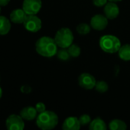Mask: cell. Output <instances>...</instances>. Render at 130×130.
Segmentation results:
<instances>
[{"label":"cell","mask_w":130,"mask_h":130,"mask_svg":"<svg viewBox=\"0 0 130 130\" xmlns=\"http://www.w3.org/2000/svg\"><path fill=\"white\" fill-rule=\"evenodd\" d=\"M2 88L0 87V99H1V98H2Z\"/></svg>","instance_id":"484cf974"},{"label":"cell","mask_w":130,"mask_h":130,"mask_svg":"<svg viewBox=\"0 0 130 130\" xmlns=\"http://www.w3.org/2000/svg\"><path fill=\"white\" fill-rule=\"evenodd\" d=\"M90 30H91L90 24L86 23H81L77 26V31L78 34L81 35H87L90 32Z\"/></svg>","instance_id":"ac0fdd59"},{"label":"cell","mask_w":130,"mask_h":130,"mask_svg":"<svg viewBox=\"0 0 130 130\" xmlns=\"http://www.w3.org/2000/svg\"><path fill=\"white\" fill-rule=\"evenodd\" d=\"M59 122L57 115L50 110L40 113L36 118L37 126L42 130H50L55 128Z\"/></svg>","instance_id":"7a4b0ae2"},{"label":"cell","mask_w":130,"mask_h":130,"mask_svg":"<svg viewBox=\"0 0 130 130\" xmlns=\"http://www.w3.org/2000/svg\"><path fill=\"white\" fill-rule=\"evenodd\" d=\"M11 30L10 20L5 16H0V35L7 34Z\"/></svg>","instance_id":"9a60e30c"},{"label":"cell","mask_w":130,"mask_h":130,"mask_svg":"<svg viewBox=\"0 0 130 130\" xmlns=\"http://www.w3.org/2000/svg\"><path fill=\"white\" fill-rule=\"evenodd\" d=\"M23 24L28 31L35 33L41 30L42 22L41 20L35 14H27Z\"/></svg>","instance_id":"5b68a950"},{"label":"cell","mask_w":130,"mask_h":130,"mask_svg":"<svg viewBox=\"0 0 130 130\" xmlns=\"http://www.w3.org/2000/svg\"><path fill=\"white\" fill-rule=\"evenodd\" d=\"M119 57L124 61H130V44L121 46L118 51Z\"/></svg>","instance_id":"e0dca14e"},{"label":"cell","mask_w":130,"mask_h":130,"mask_svg":"<svg viewBox=\"0 0 130 130\" xmlns=\"http://www.w3.org/2000/svg\"><path fill=\"white\" fill-rule=\"evenodd\" d=\"M79 121L81 126H87L91 123V117L88 114H83L79 117Z\"/></svg>","instance_id":"7402d4cb"},{"label":"cell","mask_w":130,"mask_h":130,"mask_svg":"<svg viewBox=\"0 0 130 130\" xmlns=\"http://www.w3.org/2000/svg\"><path fill=\"white\" fill-rule=\"evenodd\" d=\"M56 55L57 58L62 61H67L71 57L67 50V48H61L59 50H57V53Z\"/></svg>","instance_id":"ffe728a7"},{"label":"cell","mask_w":130,"mask_h":130,"mask_svg":"<svg viewBox=\"0 0 130 130\" xmlns=\"http://www.w3.org/2000/svg\"><path fill=\"white\" fill-rule=\"evenodd\" d=\"M109 0H93V3L95 6L97 7H103L108 2Z\"/></svg>","instance_id":"cb8c5ba5"},{"label":"cell","mask_w":130,"mask_h":130,"mask_svg":"<svg viewBox=\"0 0 130 130\" xmlns=\"http://www.w3.org/2000/svg\"><path fill=\"white\" fill-rule=\"evenodd\" d=\"M109 129L111 130H126L127 129V125L124 121L115 119L110 122Z\"/></svg>","instance_id":"2e32d148"},{"label":"cell","mask_w":130,"mask_h":130,"mask_svg":"<svg viewBox=\"0 0 130 130\" xmlns=\"http://www.w3.org/2000/svg\"><path fill=\"white\" fill-rule=\"evenodd\" d=\"M97 91L100 93H105L108 91L109 89V85L105 81H98L96 83L95 88Z\"/></svg>","instance_id":"44dd1931"},{"label":"cell","mask_w":130,"mask_h":130,"mask_svg":"<svg viewBox=\"0 0 130 130\" xmlns=\"http://www.w3.org/2000/svg\"><path fill=\"white\" fill-rule=\"evenodd\" d=\"M108 25V18L105 14H97L92 17L90 20V26L93 29L97 30H103L106 29Z\"/></svg>","instance_id":"9c48e42d"},{"label":"cell","mask_w":130,"mask_h":130,"mask_svg":"<svg viewBox=\"0 0 130 130\" xmlns=\"http://www.w3.org/2000/svg\"><path fill=\"white\" fill-rule=\"evenodd\" d=\"M67 50L70 55L71 57H74V58H77L80 55V53H81V49L80 47L77 45V44H75V43H72L68 48H67Z\"/></svg>","instance_id":"d6986e66"},{"label":"cell","mask_w":130,"mask_h":130,"mask_svg":"<svg viewBox=\"0 0 130 130\" xmlns=\"http://www.w3.org/2000/svg\"><path fill=\"white\" fill-rule=\"evenodd\" d=\"M27 14L23 8H16L10 14V21L15 24H23Z\"/></svg>","instance_id":"7c38bea8"},{"label":"cell","mask_w":130,"mask_h":130,"mask_svg":"<svg viewBox=\"0 0 130 130\" xmlns=\"http://www.w3.org/2000/svg\"><path fill=\"white\" fill-rule=\"evenodd\" d=\"M0 12H1V5H0Z\"/></svg>","instance_id":"83f0119b"},{"label":"cell","mask_w":130,"mask_h":130,"mask_svg":"<svg viewBox=\"0 0 130 130\" xmlns=\"http://www.w3.org/2000/svg\"><path fill=\"white\" fill-rule=\"evenodd\" d=\"M110 2H121L122 0H109Z\"/></svg>","instance_id":"4316f807"},{"label":"cell","mask_w":130,"mask_h":130,"mask_svg":"<svg viewBox=\"0 0 130 130\" xmlns=\"http://www.w3.org/2000/svg\"><path fill=\"white\" fill-rule=\"evenodd\" d=\"M57 46L54 38L47 36L40 37L35 43L36 52L41 56L47 58L53 57L57 54Z\"/></svg>","instance_id":"6da1fadb"},{"label":"cell","mask_w":130,"mask_h":130,"mask_svg":"<svg viewBox=\"0 0 130 130\" xmlns=\"http://www.w3.org/2000/svg\"><path fill=\"white\" fill-rule=\"evenodd\" d=\"M103 12L105 16L110 19L113 20L116 18L120 14V8L117 4L114 2H110L106 4L103 8Z\"/></svg>","instance_id":"30bf717a"},{"label":"cell","mask_w":130,"mask_h":130,"mask_svg":"<svg viewBox=\"0 0 130 130\" xmlns=\"http://www.w3.org/2000/svg\"><path fill=\"white\" fill-rule=\"evenodd\" d=\"M34 107H35V109H36V110L38 111V113H42V112H44V111L46 110L45 104H44V103H42V102H38V103H37Z\"/></svg>","instance_id":"603a6c76"},{"label":"cell","mask_w":130,"mask_h":130,"mask_svg":"<svg viewBox=\"0 0 130 130\" xmlns=\"http://www.w3.org/2000/svg\"><path fill=\"white\" fill-rule=\"evenodd\" d=\"M41 6V0H24L22 3V8L27 14H37Z\"/></svg>","instance_id":"52a82bcc"},{"label":"cell","mask_w":130,"mask_h":130,"mask_svg":"<svg viewBox=\"0 0 130 130\" xmlns=\"http://www.w3.org/2000/svg\"><path fill=\"white\" fill-rule=\"evenodd\" d=\"M38 111L36 110L35 107H33L31 106H28L24 107L20 111V116L22 117L23 120L31 121L37 118L38 117Z\"/></svg>","instance_id":"4fadbf2b"},{"label":"cell","mask_w":130,"mask_h":130,"mask_svg":"<svg viewBox=\"0 0 130 130\" xmlns=\"http://www.w3.org/2000/svg\"><path fill=\"white\" fill-rule=\"evenodd\" d=\"M97 81L93 75L90 73H82L78 77L79 85L85 90H91L95 88Z\"/></svg>","instance_id":"ba28073f"},{"label":"cell","mask_w":130,"mask_h":130,"mask_svg":"<svg viewBox=\"0 0 130 130\" xmlns=\"http://www.w3.org/2000/svg\"><path fill=\"white\" fill-rule=\"evenodd\" d=\"M6 128L8 130H22L25 128L24 120L20 115L11 114L5 121Z\"/></svg>","instance_id":"8992f818"},{"label":"cell","mask_w":130,"mask_h":130,"mask_svg":"<svg viewBox=\"0 0 130 130\" xmlns=\"http://www.w3.org/2000/svg\"><path fill=\"white\" fill-rule=\"evenodd\" d=\"M81 125L79 121V118L76 117H69L65 119L63 123L62 129L64 130H78Z\"/></svg>","instance_id":"8fae6325"},{"label":"cell","mask_w":130,"mask_h":130,"mask_svg":"<svg viewBox=\"0 0 130 130\" xmlns=\"http://www.w3.org/2000/svg\"><path fill=\"white\" fill-rule=\"evenodd\" d=\"M74 38L73 32L68 27L59 29L54 36V40L60 48H68L73 43Z\"/></svg>","instance_id":"277c9868"},{"label":"cell","mask_w":130,"mask_h":130,"mask_svg":"<svg viewBox=\"0 0 130 130\" xmlns=\"http://www.w3.org/2000/svg\"><path fill=\"white\" fill-rule=\"evenodd\" d=\"M10 0H0V5L1 6H5L9 3Z\"/></svg>","instance_id":"d4e9b609"},{"label":"cell","mask_w":130,"mask_h":130,"mask_svg":"<svg viewBox=\"0 0 130 130\" xmlns=\"http://www.w3.org/2000/svg\"><path fill=\"white\" fill-rule=\"evenodd\" d=\"M121 46L120 39L114 35H104L100 39V48L107 53H118Z\"/></svg>","instance_id":"3957f363"},{"label":"cell","mask_w":130,"mask_h":130,"mask_svg":"<svg viewBox=\"0 0 130 130\" xmlns=\"http://www.w3.org/2000/svg\"><path fill=\"white\" fill-rule=\"evenodd\" d=\"M89 129L90 130H106L107 126L103 120L100 117H97L89 124Z\"/></svg>","instance_id":"5bb4252c"}]
</instances>
